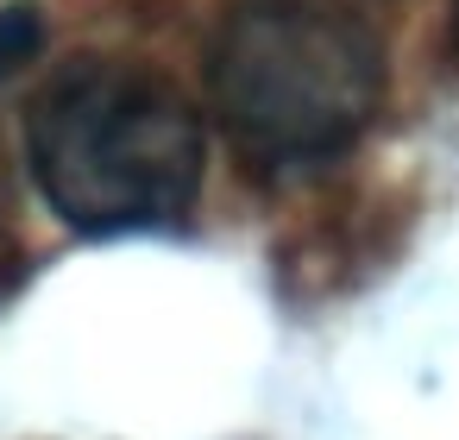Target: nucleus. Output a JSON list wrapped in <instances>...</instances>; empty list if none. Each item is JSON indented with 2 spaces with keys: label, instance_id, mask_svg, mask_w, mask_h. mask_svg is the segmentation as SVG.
I'll return each mask as SVG.
<instances>
[{
  "label": "nucleus",
  "instance_id": "obj_3",
  "mask_svg": "<svg viewBox=\"0 0 459 440\" xmlns=\"http://www.w3.org/2000/svg\"><path fill=\"white\" fill-rule=\"evenodd\" d=\"M39 45H45V20H39V7H26V0L0 7V76H13L20 64H32Z\"/></svg>",
  "mask_w": 459,
  "mask_h": 440
},
{
  "label": "nucleus",
  "instance_id": "obj_1",
  "mask_svg": "<svg viewBox=\"0 0 459 440\" xmlns=\"http://www.w3.org/2000/svg\"><path fill=\"white\" fill-rule=\"evenodd\" d=\"M45 202L76 233L170 227L195 208L208 133L195 101L133 64L64 70L26 120Z\"/></svg>",
  "mask_w": 459,
  "mask_h": 440
},
{
  "label": "nucleus",
  "instance_id": "obj_4",
  "mask_svg": "<svg viewBox=\"0 0 459 440\" xmlns=\"http://www.w3.org/2000/svg\"><path fill=\"white\" fill-rule=\"evenodd\" d=\"M453 45H459V0H453Z\"/></svg>",
  "mask_w": 459,
  "mask_h": 440
},
{
  "label": "nucleus",
  "instance_id": "obj_5",
  "mask_svg": "<svg viewBox=\"0 0 459 440\" xmlns=\"http://www.w3.org/2000/svg\"><path fill=\"white\" fill-rule=\"evenodd\" d=\"M0 195H7V158H0Z\"/></svg>",
  "mask_w": 459,
  "mask_h": 440
},
{
  "label": "nucleus",
  "instance_id": "obj_2",
  "mask_svg": "<svg viewBox=\"0 0 459 440\" xmlns=\"http://www.w3.org/2000/svg\"><path fill=\"white\" fill-rule=\"evenodd\" d=\"M214 114L252 164H321L384 101V45L346 0H239L214 39Z\"/></svg>",
  "mask_w": 459,
  "mask_h": 440
}]
</instances>
